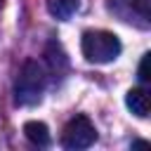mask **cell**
Listing matches in <instances>:
<instances>
[{
  "instance_id": "cell-8",
  "label": "cell",
  "mask_w": 151,
  "mask_h": 151,
  "mask_svg": "<svg viewBox=\"0 0 151 151\" xmlns=\"http://www.w3.org/2000/svg\"><path fill=\"white\" fill-rule=\"evenodd\" d=\"M149 64H151V54H144V57H142V64H139V80H142L144 85H149V83H151Z\"/></svg>"
},
{
  "instance_id": "cell-10",
  "label": "cell",
  "mask_w": 151,
  "mask_h": 151,
  "mask_svg": "<svg viewBox=\"0 0 151 151\" xmlns=\"http://www.w3.org/2000/svg\"><path fill=\"white\" fill-rule=\"evenodd\" d=\"M0 5H2V0H0Z\"/></svg>"
},
{
  "instance_id": "cell-7",
  "label": "cell",
  "mask_w": 151,
  "mask_h": 151,
  "mask_svg": "<svg viewBox=\"0 0 151 151\" xmlns=\"http://www.w3.org/2000/svg\"><path fill=\"white\" fill-rule=\"evenodd\" d=\"M80 7V0H47V9L57 19H71Z\"/></svg>"
},
{
  "instance_id": "cell-2",
  "label": "cell",
  "mask_w": 151,
  "mask_h": 151,
  "mask_svg": "<svg viewBox=\"0 0 151 151\" xmlns=\"http://www.w3.org/2000/svg\"><path fill=\"white\" fill-rule=\"evenodd\" d=\"M80 50H83V57L87 61L109 64L120 54L123 45H120L118 35L111 31H85L83 40H80Z\"/></svg>"
},
{
  "instance_id": "cell-4",
  "label": "cell",
  "mask_w": 151,
  "mask_h": 151,
  "mask_svg": "<svg viewBox=\"0 0 151 151\" xmlns=\"http://www.w3.org/2000/svg\"><path fill=\"white\" fill-rule=\"evenodd\" d=\"M106 5H109V12H113L118 19H123V21H127V24L137 21V26H142V28L149 26V24L139 17V12L134 9V2H132V0H109Z\"/></svg>"
},
{
  "instance_id": "cell-6",
  "label": "cell",
  "mask_w": 151,
  "mask_h": 151,
  "mask_svg": "<svg viewBox=\"0 0 151 151\" xmlns=\"http://www.w3.org/2000/svg\"><path fill=\"white\" fill-rule=\"evenodd\" d=\"M24 134H26V139H28L31 144H35V146H47V144H50V130H47V125L40 123V120H28V123H24Z\"/></svg>"
},
{
  "instance_id": "cell-5",
  "label": "cell",
  "mask_w": 151,
  "mask_h": 151,
  "mask_svg": "<svg viewBox=\"0 0 151 151\" xmlns=\"http://www.w3.org/2000/svg\"><path fill=\"white\" fill-rule=\"evenodd\" d=\"M125 104H127V109H130L137 118H146L149 111H151V99H149L146 90H142V87H132V90L125 94Z\"/></svg>"
},
{
  "instance_id": "cell-9",
  "label": "cell",
  "mask_w": 151,
  "mask_h": 151,
  "mask_svg": "<svg viewBox=\"0 0 151 151\" xmlns=\"http://www.w3.org/2000/svg\"><path fill=\"white\" fill-rule=\"evenodd\" d=\"M134 146H149V142H142V139H139V142H134V144H132V149H134Z\"/></svg>"
},
{
  "instance_id": "cell-1",
  "label": "cell",
  "mask_w": 151,
  "mask_h": 151,
  "mask_svg": "<svg viewBox=\"0 0 151 151\" xmlns=\"http://www.w3.org/2000/svg\"><path fill=\"white\" fill-rule=\"evenodd\" d=\"M45 68L35 61V59H28L24 61L19 76H17V83H14V99L17 104L21 106H31V104H38L40 97H42V90H45Z\"/></svg>"
},
{
  "instance_id": "cell-3",
  "label": "cell",
  "mask_w": 151,
  "mask_h": 151,
  "mask_svg": "<svg viewBox=\"0 0 151 151\" xmlns=\"http://www.w3.org/2000/svg\"><path fill=\"white\" fill-rule=\"evenodd\" d=\"M97 139V130L94 125L90 123L87 116H76L66 123L64 132H61V146L64 149H71V151H78V149H87L92 146Z\"/></svg>"
}]
</instances>
